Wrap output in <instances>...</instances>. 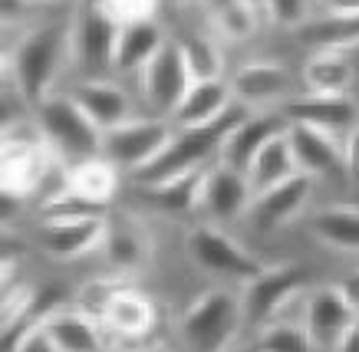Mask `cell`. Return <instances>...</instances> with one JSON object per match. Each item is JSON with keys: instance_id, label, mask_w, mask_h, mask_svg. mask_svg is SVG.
Instances as JSON below:
<instances>
[{"instance_id": "6da1fadb", "label": "cell", "mask_w": 359, "mask_h": 352, "mask_svg": "<svg viewBox=\"0 0 359 352\" xmlns=\"http://www.w3.org/2000/svg\"><path fill=\"white\" fill-rule=\"evenodd\" d=\"M69 56H73V23H43L30 30L11 53V76L17 96L36 109L53 92Z\"/></svg>"}, {"instance_id": "7a4b0ae2", "label": "cell", "mask_w": 359, "mask_h": 352, "mask_svg": "<svg viewBox=\"0 0 359 352\" xmlns=\"http://www.w3.org/2000/svg\"><path fill=\"white\" fill-rule=\"evenodd\" d=\"M248 112L250 109H244V106H231L218 122H208V125H198V129H175L162 152L132 175L135 185H158V181H168V178L188 175V171L211 168L215 158L221 155V145H224L228 132Z\"/></svg>"}, {"instance_id": "3957f363", "label": "cell", "mask_w": 359, "mask_h": 352, "mask_svg": "<svg viewBox=\"0 0 359 352\" xmlns=\"http://www.w3.org/2000/svg\"><path fill=\"white\" fill-rule=\"evenodd\" d=\"M244 330L241 316V297L224 286L205 290L178 319V332L185 339L188 352H228Z\"/></svg>"}, {"instance_id": "277c9868", "label": "cell", "mask_w": 359, "mask_h": 352, "mask_svg": "<svg viewBox=\"0 0 359 352\" xmlns=\"http://www.w3.org/2000/svg\"><path fill=\"white\" fill-rule=\"evenodd\" d=\"M36 132L46 139L56 158L66 162H83V158H96L102 155V132L89 122V115L76 106L73 96H60L50 92L36 109Z\"/></svg>"}, {"instance_id": "5b68a950", "label": "cell", "mask_w": 359, "mask_h": 352, "mask_svg": "<svg viewBox=\"0 0 359 352\" xmlns=\"http://www.w3.org/2000/svg\"><path fill=\"white\" fill-rule=\"evenodd\" d=\"M56 155L40 132L13 129L0 139V188L17 198H30L53 171Z\"/></svg>"}, {"instance_id": "8992f818", "label": "cell", "mask_w": 359, "mask_h": 352, "mask_svg": "<svg viewBox=\"0 0 359 352\" xmlns=\"http://www.w3.org/2000/svg\"><path fill=\"white\" fill-rule=\"evenodd\" d=\"M310 283L304 264H277V267H264L257 276H250L244 283L241 293V316L248 330H264L267 323L277 319L290 300Z\"/></svg>"}, {"instance_id": "52a82bcc", "label": "cell", "mask_w": 359, "mask_h": 352, "mask_svg": "<svg viewBox=\"0 0 359 352\" xmlns=\"http://www.w3.org/2000/svg\"><path fill=\"white\" fill-rule=\"evenodd\" d=\"M188 253L198 264V270H205L208 276L218 280H231V283H248L250 276H257L264 270V264L241 247L228 231H221L218 224H198L188 231Z\"/></svg>"}, {"instance_id": "ba28073f", "label": "cell", "mask_w": 359, "mask_h": 352, "mask_svg": "<svg viewBox=\"0 0 359 352\" xmlns=\"http://www.w3.org/2000/svg\"><path fill=\"white\" fill-rule=\"evenodd\" d=\"M172 132L175 125L168 119H135L132 115L129 122L102 132V158L135 175L168 145Z\"/></svg>"}, {"instance_id": "9c48e42d", "label": "cell", "mask_w": 359, "mask_h": 352, "mask_svg": "<svg viewBox=\"0 0 359 352\" xmlns=\"http://www.w3.org/2000/svg\"><path fill=\"white\" fill-rule=\"evenodd\" d=\"M142 83V99L152 112H158V119H168L175 112V106L182 102V96L188 92V86L195 83L191 73H188L185 59H182V50L172 36L158 46V53L142 66L139 73Z\"/></svg>"}, {"instance_id": "30bf717a", "label": "cell", "mask_w": 359, "mask_h": 352, "mask_svg": "<svg viewBox=\"0 0 359 352\" xmlns=\"http://www.w3.org/2000/svg\"><path fill=\"white\" fill-rule=\"evenodd\" d=\"M310 195H313V178L304 175V171H297V175H290L287 181H280V185L254 195L244 218L254 224V231H264V234L280 231V227H287V224L306 208Z\"/></svg>"}, {"instance_id": "8fae6325", "label": "cell", "mask_w": 359, "mask_h": 352, "mask_svg": "<svg viewBox=\"0 0 359 352\" xmlns=\"http://www.w3.org/2000/svg\"><path fill=\"white\" fill-rule=\"evenodd\" d=\"M250 198L254 191L248 185V175L244 171H234V168L215 162L211 168H205V185H201V214L208 218V224H231L248 214Z\"/></svg>"}, {"instance_id": "7c38bea8", "label": "cell", "mask_w": 359, "mask_h": 352, "mask_svg": "<svg viewBox=\"0 0 359 352\" xmlns=\"http://www.w3.org/2000/svg\"><path fill=\"white\" fill-rule=\"evenodd\" d=\"M102 251H106L109 264L119 274H139V270H145V267L152 264L155 241H152V234H149V227L135 214L112 211V214H106V241H102Z\"/></svg>"}, {"instance_id": "4fadbf2b", "label": "cell", "mask_w": 359, "mask_h": 352, "mask_svg": "<svg viewBox=\"0 0 359 352\" xmlns=\"http://www.w3.org/2000/svg\"><path fill=\"white\" fill-rule=\"evenodd\" d=\"M287 129H290V119H287L283 112H267V109L248 112L228 132L224 145H221L218 162L234 168V171H248V165L254 162V155L261 152L271 139L287 135Z\"/></svg>"}, {"instance_id": "5bb4252c", "label": "cell", "mask_w": 359, "mask_h": 352, "mask_svg": "<svg viewBox=\"0 0 359 352\" xmlns=\"http://www.w3.org/2000/svg\"><path fill=\"white\" fill-rule=\"evenodd\" d=\"M353 323H356V313L346 307V300L339 297V290L333 283L310 290L304 307V330L313 342V349L337 352L339 339L346 336Z\"/></svg>"}, {"instance_id": "9a60e30c", "label": "cell", "mask_w": 359, "mask_h": 352, "mask_svg": "<svg viewBox=\"0 0 359 352\" xmlns=\"http://www.w3.org/2000/svg\"><path fill=\"white\" fill-rule=\"evenodd\" d=\"M231 96L238 106L244 109H267L273 102H280L290 96L294 89V76L280 66V63H267V59H257V63H244V66L231 76Z\"/></svg>"}, {"instance_id": "2e32d148", "label": "cell", "mask_w": 359, "mask_h": 352, "mask_svg": "<svg viewBox=\"0 0 359 352\" xmlns=\"http://www.w3.org/2000/svg\"><path fill=\"white\" fill-rule=\"evenodd\" d=\"M287 142H290V152H294L297 171H304V175H310V178H339L343 175V145L337 142V135L320 132L313 125L290 122Z\"/></svg>"}, {"instance_id": "e0dca14e", "label": "cell", "mask_w": 359, "mask_h": 352, "mask_svg": "<svg viewBox=\"0 0 359 352\" xmlns=\"http://www.w3.org/2000/svg\"><path fill=\"white\" fill-rule=\"evenodd\" d=\"M109 214V211H106ZM106 214L99 218H76V220H50L40 224L36 241L56 260H76L89 251H99L106 241Z\"/></svg>"}, {"instance_id": "ac0fdd59", "label": "cell", "mask_w": 359, "mask_h": 352, "mask_svg": "<svg viewBox=\"0 0 359 352\" xmlns=\"http://www.w3.org/2000/svg\"><path fill=\"white\" fill-rule=\"evenodd\" d=\"M234 106L228 79H195L188 92L182 96V102L175 106V112L168 115L175 129H198L208 122H218L224 112Z\"/></svg>"}, {"instance_id": "d6986e66", "label": "cell", "mask_w": 359, "mask_h": 352, "mask_svg": "<svg viewBox=\"0 0 359 352\" xmlns=\"http://www.w3.org/2000/svg\"><path fill=\"white\" fill-rule=\"evenodd\" d=\"M283 115L300 125H313L320 132L349 135L359 125V102L349 96H304L290 102Z\"/></svg>"}, {"instance_id": "ffe728a7", "label": "cell", "mask_w": 359, "mask_h": 352, "mask_svg": "<svg viewBox=\"0 0 359 352\" xmlns=\"http://www.w3.org/2000/svg\"><path fill=\"white\" fill-rule=\"evenodd\" d=\"M116 34L119 27H112L96 7H79V17L73 23V56L89 73H106L112 69Z\"/></svg>"}, {"instance_id": "44dd1931", "label": "cell", "mask_w": 359, "mask_h": 352, "mask_svg": "<svg viewBox=\"0 0 359 352\" xmlns=\"http://www.w3.org/2000/svg\"><path fill=\"white\" fill-rule=\"evenodd\" d=\"M73 99L76 106L89 115V122L96 125L99 132H109L116 125L132 119V99L129 92L109 79H83L76 89H73Z\"/></svg>"}, {"instance_id": "7402d4cb", "label": "cell", "mask_w": 359, "mask_h": 352, "mask_svg": "<svg viewBox=\"0 0 359 352\" xmlns=\"http://www.w3.org/2000/svg\"><path fill=\"white\" fill-rule=\"evenodd\" d=\"M43 332L53 339L56 352H109L106 349V330L76 307L56 309L43 323Z\"/></svg>"}, {"instance_id": "603a6c76", "label": "cell", "mask_w": 359, "mask_h": 352, "mask_svg": "<svg viewBox=\"0 0 359 352\" xmlns=\"http://www.w3.org/2000/svg\"><path fill=\"white\" fill-rule=\"evenodd\" d=\"M201 185H205V171H188V175L168 178L158 185H135L139 198L152 204L158 214L168 218H188L201 208Z\"/></svg>"}, {"instance_id": "cb8c5ba5", "label": "cell", "mask_w": 359, "mask_h": 352, "mask_svg": "<svg viewBox=\"0 0 359 352\" xmlns=\"http://www.w3.org/2000/svg\"><path fill=\"white\" fill-rule=\"evenodd\" d=\"M158 326V313L149 297H142L135 286H122L112 297L106 316H102V330L106 336H142V332H155Z\"/></svg>"}, {"instance_id": "d4e9b609", "label": "cell", "mask_w": 359, "mask_h": 352, "mask_svg": "<svg viewBox=\"0 0 359 352\" xmlns=\"http://www.w3.org/2000/svg\"><path fill=\"white\" fill-rule=\"evenodd\" d=\"M168 36L155 20L132 23V27H119L116 34V50H112V69L116 73H142V66L158 53V46Z\"/></svg>"}, {"instance_id": "484cf974", "label": "cell", "mask_w": 359, "mask_h": 352, "mask_svg": "<svg viewBox=\"0 0 359 352\" xmlns=\"http://www.w3.org/2000/svg\"><path fill=\"white\" fill-rule=\"evenodd\" d=\"M300 43L310 50H330V53H349L359 46V10L356 13H323L320 20H306L300 30Z\"/></svg>"}, {"instance_id": "4316f807", "label": "cell", "mask_w": 359, "mask_h": 352, "mask_svg": "<svg viewBox=\"0 0 359 352\" xmlns=\"http://www.w3.org/2000/svg\"><path fill=\"white\" fill-rule=\"evenodd\" d=\"M63 185L79 195V198L93 201V204H109L112 195H116V188H119V168L106 162L102 155L96 158H83L76 165H69L63 171Z\"/></svg>"}, {"instance_id": "83f0119b", "label": "cell", "mask_w": 359, "mask_h": 352, "mask_svg": "<svg viewBox=\"0 0 359 352\" xmlns=\"http://www.w3.org/2000/svg\"><path fill=\"white\" fill-rule=\"evenodd\" d=\"M304 83L310 96H346L353 86V63L346 53L316 50L304 66Z\"/></svg>"}, {"instance_id": "f1b7e54d", "label": "cell", "mask_w": 359, "mask_h": 352, "mask_svg": "<svg viewBox=\"0 0 359 352\" xmlns=\"http://www.w3.org/2000/svg\"><path fill=\"white\" fill-rule=\"evenodd\" d=\"M248 185L254 195H261L267 188L280 185L287 181L290 175H297V162H294V152H290V142H287V135H277L271 142L264 145L261 152L254 155V162L248 165Z\"/></svg>"}, {"instance_id": "f546056e", "label": "cell", "mask_w": 359, "mask_h": 352, "mask_svg": "<svg viewBox=\"0 0 359 352\" xmlns=\"http://www.w3.org/2000/svg\"><path fill=\"white\" fill-rule=\"evenodd\" d=\"M205 7L221 40L244 43L261 30V10L254 7V0H205Z\"/></svg>"}, {"instance_id": "4dcf8cb0", "label": "cell", "mask_w": 359, "mask_h": 352, "mask_svg": "<svg viewBox=\"0 0 359 352\" xmlns=\"http://www.w3.org/2000/svg\"><path fill=\"white\" fill-rule=\"evenodd\" d=\"M182 59H185L191 79H221L224 76V53H221L218 36L205 34V30H182L178 36H172Z\"/></svg>"}, {"instance_id": "1f68e13d", "label": "cell", "mask_w": 359, "mask_h": 352, "mask_svg": "<svg viewBox=\"0 0 359 352\" xmlns=\"http://www.w3.org/2000/svg\"><path fill=\"white\" fill-rule=\"evenodd\" d=\"M313 234L316 241L333 247V251L359 253V208L333 204V208L320 211L313 218Z\"/></svg>"}, {"instance_id": "d6a6232c", "label": "cell", "mask_w": 359, "mask_h": 352, "mask_svg": "<svg viewBox=\"0 0 359 352\" xmlns=\"http://www.w3.org/2000/svg\"><path fill=\"white\" fill-rule=\"evenodd\" d=\"M106 214L102 204H93V201L73 195L69 188L63 185V191H56L50 198H43L36 204V220L40 224H50V220H76V218H99Z\"/></svg>"}, {"instance_id": "836d02e7", "label": "cell", "mask_w": 359, "mask_h": 352, "mask_svg": "<svg viewBox=\"0 0 359 352\" xmlns=\"http://www.w3.org/2000/svg\"><path fill=\"white\" fill-rule=\"evenodd\" d=\"M257 352H316L304 326L297 323H267L254 342Z\"/></svg>"}, {"instance_id": "e575fe53", "label": "cell", "mask_w": 359, "mask_h": 352, "mask_svg": "<svg viewBox=\"0 0 359 352\" xmlns=\"http://www.w3.org/2000/svg\"><path fill=\"white\" fill-rule=\"evenodd\" d=\"M122 286H129V283L119 280V276H112V280H89V283H83V290L76 293V303H73V307H76L79 313H86L89 319H96L99 326H102V316H106L112 297L119 293Z\"/></svg>"}, {"instance_id": "d590c367", "label": "cell", "mask_w": 359, "mask_h": 352, "mask_svg": "<svg viewBox=\"0 0 359 352\" xmlns=\"http://www.w3.org/2000/svg\"><path fill=\"white\" fill-rule=\"evenodd\" d=\"M112 27H132V23L155 20L158 0H102L96 7Z\"/></svg>"}, {"instance_id": "8d00e7d4", "label": "cell", "mask_w": 359, "mask_h": 352, "mask_svg": "<svg viewBox=\"0 0 359 352\" xmlns=\"http://www.w3.org/2000/svg\"><path fill=\"white\" fill-rule=\"evenodd\" d=\"M264 13H267V20L273 27L300 30L313 13V0H264Z\"/></svg>"}, {"instance_id": "74e56055", "label": "cell", "mask_w": 359, "mask_h": 352, "mask_svg": "<svg viewBox=\"0 0 359 352\" xmlns=\"http://www.w3.org/2000/svg\"><path fill=\"white\" fill-rule=\"evenodd\" d=\"M33 0H0V30H11L30 20Z\"/></svg>"}, {"instance_id": "f35d334b", "label": "cell", "mask_w": 359, "mask_h": 352, "mask_svg": "<svg viewBox=\"0 0 359 352\" xmlns=\"http://www.w3.org/2000/svg\"><path fill=\"white\" fill-rule=\"evenodd\" d=\"M343 175H349V181L359 185V125L346 135V145H343Z\"/></svg>"}, {"instance_id": "ab89813d", "label": "cell", "mask_w": 359, "mask_h": 352, "mask_svg": "<svg viewBox=\"0 0 359 352\" xmlns=\"http://www.w3.org/2000/svg\"><path fill=\"white\" fill-rule=\"evenodd\" d=\"M13 129H20V106H17V99H11L0 89V139L11 135Z\"/></svg>"}, {"instance_id": "60d3db41", "label": "cell", "mask_w": 359, "mask_h": 352, "mask_svg": "<svg viewBox=\"0 0 359 352\" xmlns=\"http://www.w3.org/2000/svg\"><path fill=\"white\" fill-rule=\"evenodd\" d=\"M333 286L339 290V297L346 300V307L359 316V267H356V270H349V274H343Z\"/></svg>"}, {"instance_id": "b9f144b4", "label": "cell", "mask_w": 359, "mask_h": 352, "mask_svg": "<svg viewBox=\"0 0 359 352\" xmlns=\"http://www.w3.org/2000/svg\"><path fill=\"white\" fill-rule=\"evenodd\" d=\"M13 352H56V346H53V339L43 332V326L40 330H33V332H27L20 339V346Z\"/></svg>"}, {"instance_id": "7bdbcfd3", "label": "cell", "mask_w": 359, "mask_h": 352, "mask_svg": "<svg viewBox=\"0 0 359 352\" xmlns=\"http://www.w3.org/2000/svg\"><path fill=\"white\" fill-rule=\"evenodd\" d=\"M23 257V241L11 231H0V264H13Z\"/></svg>"}, {"instance_id": "ee69618b", "label": "cell", "mask_w": 359, "mask_h": 352, "mask_svg": "<svg viewBox=\"0 0 359 352\" xmlns=\"http://www.w3.org/2000/svg\"><path fill=\"white\" fill-rule=\"evenodd\" d=\"M20 211H23V198H17V195H11V191L0 188V224L17 220L20 218Z\"/></svg>"}, {"instance_id": "f6af8a7d", "label": "cell", "mask_w": 359, "mask_h": 352, "mask_svg": "<svg viewBox=\"0 0 359 352\" xmlns=\"http://www.w3.org/2000/svg\"><path fill=\"white\" fill-rule=\"evenodd\" d=\"M337 352H359V316H356V323L346 330V336L339 339Z\"/></svg>"}, {"instance_id": "bcb514c9", "label": "cell", "mask_w": 359, "mask_h": 352, "mask_svg": "<svg viewBox=\"0 0 359 352\" xmlns=\"http://www.w3.org/2000/svg\"><path fill=\"white\" fill-rule=\"evenodd\" d=\"M327 10L330 13H356L359 0H327Z\"/></svg>"}, {"instance_id": "7dc6e473", "label": "cell", "mask_w": 359, "mask_h": 352, "mask_svg": "<svg viewBox=\"0 0 359 352\" xmlns=\"http://www.w3.org/2000/svg\"><path fill=\"white\" fill-rule=\"evenodd\" d=\"M168 3V7H188V3H198V0H158V7Z\"/></svg>"}, {"instance_id": "c3c4849f", "label": "cell", "mask_w": 359, "mask_h": 352, "mask_svg": "<svg viewBox=\"0 0 359 352\" xmlns=\"http://www.w3.org/2000/svg\"><path fill=\"white\" fill-rule=\"evenodd\" d=\"M228 352H257V349H254V346H231Z\"/></svg>"}, {"instance_id": "681fc988", "label": "cell", "mask_w": 359, "mask_h": 352, "mask_svg": "<svg viewBox=\"0 0 359 352\" xmlns=\"http://www.w3.org/2000/svg\"><path fill=\"white\" fill-rule=\"evenodd\" d=\"M102 0H83V7H99Z\"/></svg>"}, {"instance_id": "f907efd6", "label": "cell", "mask_w": 359, "mask_h": 352, "mask_svg": "<svg viewBox=\"0 0 359 352\" xmlns=\"http://www.w3.org/2000/svg\"><path fill=\"white\" fill-rule=\"evenodd\" d=\"M43 3H63V0H43Z\"/></svg>"}, {"instance_id": "816d5d0a", "label": "cell", "mask_w": 359, "mask_h": 352, "mask_svg": "<svg viewBox=\"0 0 359 352\" xmlns=\"http://www.w3.org/2000/svg\"><path fill=\"white\" fill-rule=\"evenodd\" d=\"M152 352H168V349H165V346H158V349H152Z\"/></svg>"}]
</instances>
